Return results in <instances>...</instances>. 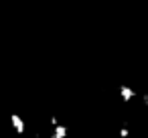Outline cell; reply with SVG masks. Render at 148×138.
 <instances>
[{
    "label": "cell",
    "mask_w": 148,
    "mask_h": 138,
    "mask_svg": "<svg viewBox=\"0 0 148 138\" xmlns=\"http://www.w3.org/2000/svg\"><path fill=\"white\" fill-rule=\"evenodd\" d=\"M142 104L148 108V93H144V95H142Z\"/></svg>",
    "instance_id": "cell-5"
},
{
    "label": "cell",
    "mask_w": 148,
    "mask_h": 138,
    "mask_svg": "<svg viewBox=\"0 0 148 138\" xmlns=\"http://www.w3.org/2000/svg\"><path fill=\"white\" fill-rule=\"evenodd\" d=\"M118 134H120V138H130V126H122Z\"/></svg>",
    "instance_id": "cell-4"
},
{
    "label": "cell",
    "mask_w": 148,
    "mask_h": 138,
    "mask_svg": "<svg viewBox=\"0 0 148 138\" xmlns=\"http://www.w3.org/2000/svg\"><path fill=\"white\" fill-rule=\"evenodd\" d=\"M69 136V128L65 126V124H55V126H51V132H49V138H67Z\"/></svg>",
    "instance_id": "cell-3"
},
{
    "label": "cell",
    "mask_w": 148,
    "mask_h": 138,
    "mask_svg": "<svg viewBox=\"0 0 148 138\" xmlns=\"http://www.w3.org/2000/svg\"><path fill=\"white\" fill-rule=\"evenodd\" d=\"M10 126H12V130L16 132V136H23L25 132H27V122H25V118L21 116V114H10Z\"/></svg>",
    "instance_id": "cell-1"
},
{
    "label": "cell",
    "mask_w": 148,
    "mask_h": 138,
    "mask_svg": "<svg viewBox=\"0 0 148 138\" xmlns=\"http://www.w3.org/2000/svg\"><path fill=\"white\" fill-rule=\"evenodd\" d=\"M118 93H120V100H122L124 104H132V102L136 100V89L130 87V85H120Z\"/></svg>",
    "instance_id": "cell-2"
}]
</instances>
